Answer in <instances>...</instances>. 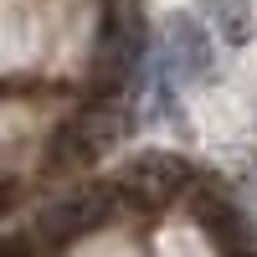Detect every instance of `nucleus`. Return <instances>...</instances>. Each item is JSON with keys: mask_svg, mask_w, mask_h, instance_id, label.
Returning <instances> with one entry per match:
<instances>
[{"mask_svg": "<svg viewBox=\"0 0 257 257\" xmlns=\"http://www.w3.org/2000/svg\"><path fill=\"white\" fill-rule=\"evenodd\" d=\"M123 139V113L98 103V108H82L77 118H67L52 134V149H47V165L52 170H93L108 149Z\"/></svg>", "mask_w": 257, "mask_h": 257, "instance_id": "f03ea898", "label": "nucleus"}, {"mask_svg": "<svg viewBox=\"0 0 257 257\" xmlns=\"http://www.w3.org/2000/svg\"><path fill=\"white\" fill-rule=\"evenodd\" d=\"M190 211H196V226L211 237V247H221V252H252V247H257L252 221H247L226 196H216V190H196Z\"/></svg>", "mask_w": 257, "mask_h": 257, "instance_id": "20e7f679", "label": "nucleus"}, {"mask_svg": "<svg viewBox=\"0 0 257 257\" xmlns=\"http://www.w3.org/2000/svg\"><path fill=\"white\" fill-rule=\"evenodd\" d=\"M11 201H16V190H11L6 180H0V216H6V211H11Z\"/></svg>", "mask_w": 257, "mask_h": 257, "instance_id": "6e6552de", "label": "nucleus"}, {"mask_svg": "<svg viewBox=\"0 0 257 257\" xmlns=\"http://www.w3.org/2000/svg\"><path fill=\"white\" fill-rule=\"evenodd\" d=\"M144 57V31H139V16H118L108 31H103V52H98V72L108 82H123L128 72L139 67Z\"/></svg>", "mask_w": 257, "mask_h": 257, "instance_id": "39448f33", "label": "nucleus"}, {"mask_svg": "<svg viewBox=\"0 0 257 257\" xmlns=\"http://www.w3.org/2000/svg\"><path fill=\"white\" fill-rule=\"evenodd\" d=\"M211 6H216V26H221L231 41H247V31H252L247 0H211Z\"/></svg>", "mask_w": 257, "mask_h": 257, "instance_id": "0eeeda50", "label": "nucleus"}, {"mask_svg": "<svg viewBox=\"0 0 257 257\" xmlns=\"http://www.w3.org/2000/svg\"><path fill=\"white\" fill-rule=\"evenodd\" d=\"M190 185V165L175 160V155H134L118 175H113V190H118V206L128 211H165L170 201H180Z\"/></svg>", "mask_w": 257, "mask_h": 257, "instance_id": "f257e3e1", "label": "nucleus"}, {"mask_svg": "<svg viewBox=\"0 0 257 257\" xmlns=\"http://www.w3.org/2000/svg\"><path fill=\"white\" fill-rule=\"evenodd\" d=\"M113 211H118V190H113V185L67 190L62 201H52V206L36 216V242H41V247H72V242L88 237V231H98Z\"/></svg>", "mask_w": 257, "mask_h": 257, "instance_id": "7ed1b4c3", "label": "nucleus"}, {"mask_svg": "<svg viewBox=\"0 0 257 257\" xmlns=\"http://www.w3.org/2000/svg\"><path fill=\"white\" fill-rule=\"evenodd\" d=\"M170 36H175V67L180 72H206V41H201V31L190 26V21H175Z\"/></svg>", "mask_w": 257, "mask_h": 257, "instance_id": "423d86ee", "label": "nucleus"}]
</instances>
